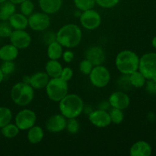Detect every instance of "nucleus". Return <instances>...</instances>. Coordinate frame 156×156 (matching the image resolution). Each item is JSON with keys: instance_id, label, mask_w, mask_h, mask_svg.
<instances>
[{"instance_id": "obj_17", "label": "nucleus", "mask_w": 156, "mask_h": 156, "mask_svg": "<svg viewBox=\"0 0 156 156\" xmlns=\"http://www.w3.org/2000/svg\"><path fill=\"white\" fill-rule=\"evenodd\" d=\"M9 21L14 30H25L28 26V18L21 13H14L9 18Z\"/></svg>"}, {"instance_id": "obj_43", "label": "nucleus", "mask_w": 156, "mask_h": 156, "mask_svg": "<svg viewBox=\"0 0 156 156\" xmlns=\"http://www.w3.org/2000/svg\"><path fill=\"white\" fill-rule=\"evenodd\" d=\"M10 2H12V3H14V4H21V2H23L24 1H25V0H9Z\"/></svg>"}, {"instance_id": "obj_10", "label": "nucleus", "mask_w": 156, "mask_h": 156, "mask_svg": "<svg viewBox=\"0 0 156 156\" xmlns=\"http://www.w3.org/2000/svg\"><path fill=\"white\" fill-rule=\"evenodd\" d=\"M50 19L48 14L44 12H37L31 14L28 18V25L35 31L45 30L50 26Z\"/></svg>"}, {"instance_id": "obj_28", "label": "nucleus", "mask_w": 156, "mask_h": 156, "mask_svg": "<svg viewBox=\"0 0 156 156\" xmlns=\"http://www.w3.org/2000/svg\"><path fill=\"white\" fill-rule=\"evenodd\" d=\"M73 1L76 7L82 12L93 9L96 4L95 0H73Z\"/></svg>"}, {"instance_id": "obj_4", "label": "nucleus", "mask_w": 156, "mask_h": 156, "mask_svg": "<svg viewBox=\"0 0 156 156\" xmlns=\"http://www.w3.org/2000/svg\"><path fill=\"white\" fill-rule=\"evenodd\" d=\"M34 91L31 85L24 82H18L11 90V98L15 105L26 106L33 101Z\"/></svg>"}, {"instance_id": "obj_25", "label": "nucleus", "mask_w": 156, "mask_h": 156, "mask_svg": "<svg viewBox=\"0 0 156 156\" xmlns=\"http://www.w3.org/2000/svg\"><path fill=\"white\" fill-rule=\"evenodd\" d=\"M19 130L20 129H18L16 124H12V123H9V124L5 125V126L2 127L1 133L5 138L12 139L15 138V136H18V134L19 133Z\"/></svg>"}, {"instance_id": "obj_8", "label": "nucleus", "mask_w": 156, "mask_h": 156, "mask_svg": "<svg viewBox=\"0 0 156 156\" xmlns=\"http://www.w3.org/2000/svg\"><path fill=\"white\" fill-rule=\"evenodd\" d=\"M15 121L18 129L27 130L35 125L37 121L36 114L31 110L24 109L17 114Z\"/></svg>"}, {"instance_id": "obj_44", "label": "nucleus", "mask_w": 156, "mask_h": 156, "mask_svg": "<svg viewBox=\"0 0 156 156\" xmlns=\"http://www.w3.org/2000/svg\"><path fill=\"white\" fill-rule=\"evenodd\" d=\"M4 74L2 73V72L1 69H0V83H1L2 82L3 79H4Z\"/></svg>"}, {"instance_id": "obj_40", "label": "nucleus", "mask_w": 156, "mask_h": 156, "mask_svg": "<svg viewBox=\"0 0 156 156\" xmlns=\"http://www.w3.org/2000/svg\"><path fill=\"white\" fill-rule=\"evenodd\" d=\"M62 56V58H63V60L67 63L71 62L74 59V53H73V52L70 51V50H66V51L63 52Z\"/></svg>"}, {"instance_id": "obj_33", "label": "nucleus", "mask_w": 156, "mask_h": 156, "mask_svg": "<svg viewBox=\"0 0 156 156\" xmlns=\"http://www.w3.org/2000/svg\"><path fill=\"white\" fill-rule=\"evenodd\" d=\"M66 128L69 133L76 134L79 130V123L76 118H69L66 121Z\"/></svg>"}, {"instance_id": "obj_11", "label": "nucleus", "mask_w": 156, "mask_h": 156, "mask_svg": "<svg viewBox=\"0 0 156 156\" xmlns=\"http://www.w3.org/2000/svg\"><path fill=\"white\" fill-rule=\"evenodd\" d=\"M11 44L18 49H25L30 46L31 37L24 30H14L9 36Z\"/></svg>"}, {"instance_id": "obj_41", "label": "nucleus", "mask_w": 156, "mask_h": 156, "mask_svg": "<svg viewBox=\"0 0 156 156\" xmlns=\"http://www.w3.org/2000/svg\"><path fill=\"white\" fill-rule=\"evenodd\" d=\"M111 106L110 105L109 101H103L100 104V105L98 106V109L103 110V111H106L108 108H109V107Z\"/></svg>"}, {"instance_id": "obj_47", "label": "nucleus", "mask_w": 156, "mask_h": 156, "mask_svg": "<svg viewBox=\"0 0 156 156\" xmlns=\"http://www.w3.org/2000/svg\"><path fill=\"white\" fill-rule=\"evenodd\" d=\"M0 136H1V130H0Z\"/></svg>"}, {"instance_id": "obj_35", "label": "nucleus", "mask_w": 156, "mask_h": 156, "mask_svg": "<svg viewBox=\"0 0 156 156\" xmlns=\"http://www.w3.org/2000/svg\"><path fill=\"white\" fill-rule=\"evenodd\" d=\"M12 32V27L9 23L3 22L0 23V37H9L11 33Z\"/></svg>"}, {"instance_id": "obj_19", "label": "nucleus", "mask_w": 156, "mask_h": 156, "mask_svg": "<svg viewBox=\"0 0 156 156\" xmlns=\"http://www.w3.org/2000/svg\"><path fill=\"white\" fill-rule=\"evenodd\" d=\"M62 0H39V6L43 12L54 14L61 9Z\"/></svg>"}, {"instance_id": "obj_37", "label": "nucleus", "mask_w": 156, "mask_h": 156, "mask_svg": "<svg viewBox=\"0 0 156 156\" xmlns=\"http://www.w3.org/2000/svg\"><path fill=\"white\" fill-rule=\"evenodd\" d=\"M73 69L71 68H69V67H65V68H62V73H61L59 78H61L65 82H68V81H69L73 78Z\"/></svg>"}, {"instance_id": "obj_7", "label": "nucleus", "mask_w": 156, "mask_h": 156, "mask_svg": "<svg viewBox=\"0 0 156 156\" xmlns=\"http://www.w3.org/2000/svg\"><path fill=\"white\" fill-rule=\"evenodd\" d=\"M91 84L97 88H104L107 86L111 80V74L106 67L101 65L95 66L89 74Z\"/></svg>"}, {"instance_id": "obj_31", "label": "nucleus", "mask_w": 156, "mask_h": 156, "mask_svg": "<svg viewBox=\"0 0 156 156\" xmlns=\"http://www.w3.org/2000/svg\"><path fill=\"white\" fill-rule=\"evenodd\" d=\"M20 9H21V13L23 14L25 16H30L33 13L34 9V5L30 0H25L23 2H21Z\"/></svg>"}, {"instance_id": "obj_13", "label": "nucleus", "mask_w": 156, "mask_h": 156, "mask_svg": "<svg viewBox=\"0 0 156 156\" xmlns=\"http://www.w3.org/2000/svg\"><path fill=\"white\" fill-rule=\"evenodd\" d=\"M108 101L112 108H117V109L123 111L129 107L130 99L124 91H118L111 94Z\"/></svg>"}, {"instance_id": "obj_46", "label": "nucleus", "mask_w": 156, "mask_h": 156, "mask_svg": "<svg viewBox=\"0 0 156 156\" xmlns=\"http://www.w3.org/2000/svg\"><path fill=\"white\" fill-rule=\"evenodd\" d=\"M5 1H7V0H0V4L2 2H5Z\"/></svg>"}, {"instance_id": "obj_27", "label": "nucleus", "mask_w": 156, "mask_h": 156, "mask_svg": "<svg viewBox=\"0 0 156 156\" xmlns=\"http://www.w3.org/2000/svg\"><path fill=\"white\" fill-rule=\"evenodd\" d=\"M12 119V113L9 108L0 107V128L11 123Z\"/></svg>"}, {"instance_id": "obj_16", "label": "nucleus", "mask_w": 156, "mask_h": 156, "mask_svg": "<svg viewBox=\"0 0 156 156\" xmlns=\"http://www.w3.org/2000/svg\"><path fill=\"white\" fill-rule=\"evenodd\" d=\"M152 154V147L145 141H138L133 144L129 149L131 156H149Z\"/></svg>"}, {"instance_id": "obj_22", "label": "nucleus", "mask_w": 156, "mask_h": 156, "mask_svg": "<svg viewBox=\"0 0 156 156\" xmlns=\"http://www.w3.org/2000/svg\"><path fill=\"white\" fill-rule=\"evenodd\" d=\"M45 70L47 74L49 76V77L57 78L60 76L62 70V67L60 62H58L57 60L50 59L47 62V64H46Z\"/></svg>"}, {"instance_id": "obj_42", "label": "nucleus", "mask_w": 156, "mask_h": 156, "mask_svg": "<svg viewBox=\"0 0 156 156\" xmlns=\"http://www.w3.org/2000/svg\"><path fill=\"white\" fill-rule=\"evenodd\" d=\"M30 76H24V77H23V79H22L23 82H24V83L29 84V85H30Z\"/></svg>"}, {"instance_id": "obj_1", "label": "nucleus", "mask_w": 156, "mask_h": 156, "mask_svg": "<svg viewBox=\"0 0 156 156\" xmlns=\"http://www.w3.org/2000/svg\"><path fill=\"white\" fill-rule=\"evenodd\" d=\"M82 37V33L80 27L73 24L62 26L56 33V41L66 48L76 47L81 42Z\"/></svg>"}, {"instance_id": "obj_12", "label": "nucleus", "mask_w": 156, "mask_h": 156, "mask_svg": "<svg viewBox=\"0 0 156 156\" xmlns=\"http://www.w3.org/2000/svg\"><path fill=\"white\" fill-rule=\"evenodd\" d=\"M88 119L94 126L98 128L107 127L111 123L109 113L100 109L91 111L88 115Z\"/></svg>"}, {"instance_id": "obj_34", "label": "nucleus", "mask_w": 156, "mask_h": 156, "mask_svg": "<svg viewBox=\"0 0 156 156\" xmlns=\"http://www.w3.org/2000/svg\"><path fill=\"white\" fill-rule=\"evenodd\" d=\"M93 67H94L93 64L87 59L82 60L79 64V70L84 75H89Z\"/></svg>"}, {"instance_id": "obj_18", "label": "nucleus", "mask_w": 156, "mask_h": 156, "mask_svg": "<svg viewBox=\"0 0 156 156\" xmlns=\"http://www.w3.org/2000/svg\"><path fill=\"white\" fill-rule=\"evenodd\" d=\"M49 80V76L47 73L39 72L30 76V85L34 89H41L46 88Z\"/></svg>"}, {"instance_id": "obj_32", "label": "nucleus", "mask_w": 156, "mask_h": 156, "mask_svg": "<svg viewBox=\"0 0 156 156\" xmlns=\"http://www.w3.org/2000/svg\"><path fill=\"white\" fill-rule=\"evenodd\" d=\"M4 76H9L12 74L15 69V64L13 61H3L0 66Z\"/></svg>"}, {"instance_id": "obj_30", "label": "nucleus", "mask_w": 156, "mask_h": 156, "mask_svg": "<svg viewBox=\"0 0 156 156\" xmlns=\"http://www.w3.org/2000/svg\"><path fill=\"white\" fill-rule=\"evenodd\" d=\"M117 86L120 89H121L123 91H129L132 88L131 85L130 79H129V75L123 74V76H120L117 80Z\"/></svg>"}, {"instance_id": "obj_20", "label": "nucleus", "mask_w": 156, "mask_h": 156, "mask_svg": "<svg viewBox=\"0 0 156 156\" xmlns=\"http://www.w3.org/2000/svg\"><path fill=\"white\" fill-rule=\"evenodd\" d=\"M18 55V49L15 46L7 44L0 48V59L3 61H14Z\"/></svg>"}, {"instance_id": "obj_24", "label": "nucleus", "mask_w": 156, "mask_h": 156, "mask_svg": "<svg viewBox=\"0 0 156 156\" xmlns=\"http://www.w3.org/2000/svg\"><path fill=\"white\" fill-rule=\"evenodd\" d=\"M62 46L57 41L51 43L47 47V56L50 59L58 60L62 55Z\"/></svg>"}, {"instance_id": "obj_14", "label": "nucleus", "mask_w": 156, "mask_h": 156, "mask_svg": "<svg viewBox=\"0 0 156 156\" xmlns=\"http://www.w3.org/2000/svg\"><path fill=\"white\" fill-rule=\"evenodd\" d=\"M66 118L62 114H55L47 120L46 127L50 133H59L66 129Z\"/></svg>"}, {"instance_id": "obj_15", "label": "nucleus", "mask_w": 156, "mask_h": 156, "mask_svg": "<svg viewBox=\"0 0 156 156\" xmlns=\"http://www.w3.org/2000/svg\"><path fill=\"white\" fill-rule=\"evenodd\" d=\"M85 56L93 66L101 65L105 60V53L99 46H92L87 50Z\"/></svg>"}, {"instance_id": "obj_6", "label": "nucleus", "mask_w": 156, "mask_h": 156, "mask_svg": "<svg viewBox=\"0 0 156 156\" xmlns=\"http://www.w3.org/2000/svg\"><path fill=\"white\" fill-rule=\"evenodd\" d=\"M139 70L146 79L156 80V53H148L140 59Z\"/></svg>"}, {"instance_id": "obj_36", "label": "nucleus", "mask_w": 156, "mask_h": 156, "mask_svg": "<svg viewBox=\"0 0 156 156\" xmlns=\"http://www.w3.org/2000/svg\"><path fill=\"white\" fill-rule=\"evenodd\" d=\"M120 0H95V2L99 6L105 9H111L118 4Z\"/></svg>"}, {"instance_id": "obj_21", "label": "nucleus", "mask_w": 156, "mask_h": 156, "mask_svg": "<svg viewBox=\"0 0 156 156\" xmlns=\"http://www.w3.org/2000/svg\"><path fill=\"white\" fill-rule=\"evenodd\" d=\"M27 130V138L31 144H37L44 139V133L41 126L34 125Z\"/></svg>"}, {"instance_id": "obj_38", "label": "nucleus", "mask_w": 156, "mask_h": 156, "mask_svg": "<svg viewBox=\"0 0 156 156\" xmlns=\"http://www.w3.org/2000/svg\"><path fill=\"white\" fill-rule=\"evenodd\" d=\"M43 40H44V42L46 44L49 45V44H50L51 43L56 41V34L53 33V32L52 31H47V33L44 34Z\"/></svg>"}, {"instance_id": "obj_9", "label": "nucleus", "mask_w": 156, "mask_h": 156, "mask_svg": "<svg viewBox=\"0 0 156 156\" xmlns=\"http://www.w3.org/2000/svg\"><path fill=\"white\" fill-rule=\"evenodd\" d=\"M80 22L87 30H94L100 26L101 18L100 14L92 9L84 11L80 15Z\"/></svg>"}, {"instance_id": "obj_39", "label": "nucleus", "mask_w": 156, "mask_h": 156, "mask_svg": "<svg viewBox=\"0 0 156 156\" xmlns=\"http://www.w3.org/2000/svg\"><path fill=\"white\" fill-rule=\"evenodd\" d=\"M148 82L145 83L146 85V91L149 93V94H156L155 91V85H156V80L154 79H148Z\"/></svg>"}, {"instance_id": "obj_2", "label": "nucleus", "mask_w": 156, "mask_h": 156, "mask_svg": "<svg viewBox=\"0 0 156 156\" xmlns=\"http://www.w3.org/2000/svg\"><path fill=\"white\" fill-rule=\"evenodd\" d=\"M84 110L82 99L76 94H67L59 101V111L66 119L76 118Z\"/></svg>"}, {"instance_id": "obj_23", "label": "nucleus", "mask_w": 156, "mask_h": 156, "mask_svg": "<svg viewBox=\"0 0 156 156\" xmlns=\"http://www.w3.org/2000/svg\"><path fill=\"white\" fill-rule=\"evenodd\" d=\"M15 13V5L10 1H5L0 5V20L5 21Z\"/></svg>"}, {"instance_id": "obj_45", "label": "nucleus", "mask_w": 156, "mask_h": 156, "mask_svg": "<svg viewBox=\"0 0 156 156\" xmlns=\"http://www.w3.org/2000/svg\"><path fill=\"white\" fill-rule=\"evenodd\" d=\"M152 46H153V47L156 49V36L153 38V39H152Z\"/></svg>"}, {"instance_id": "obj_29", "label": "nucleus", "mask_w": 156, "mask_h": 156, "mask_svg": "<svg viewBox=\"0 0 156 156\" xmlns=\"http://www.w3.org/2000/svg\"><path fill=\"white\" fill-rule=\"evenodd\" d=\"M110 118H111V123H115V124H120L122 123L124 118V115L122 111V110L117 109V108H112V109L109 112Z\"/></svg>"}, {"instance_id": "obj_3", "label": "nucleus", "mask_w": 156, "mask_h": 156, "mask_svg": "<svg viewBox=\"0 0 156 156\" xmlns=\"http://www.w3.org/2000/svg\"><path fill=\"white\" fill-rule=\"evenodd\" d=\"M140 58L131 50H123L117 54L115 64L118 71L122 74L130 75L139 69Z\"/></svg>"}, {"instance_id": "obj_26", "label": "nucleus", "mask_w": 156, "mask_h": 156, "mask_svg": "<svg viewBox=\"0 0 156 156\" xmlns=\"http://www.w3.org/2000/svg\"><path fill=\"white\" fill-rule=\"evenodd\" d=\"M129 76V79H130L131 85H132L133 87H135V88H141V87L145 85L146 79L140 71L137 70V71L131 73Z\"/></svg>"}, {"instance_id": "obj_48", "label": "nucleus", "mask_w": 156, "mask_h": 156, "mask_svg": "<svg viewBox=\"0 0 156 156\" xmlns=\"http://www.w3.org/2000/svg\"><path fill=\"white\" fill-rule=\"evenodd\" d=\"M155 91H156V85H155Z\"/></svg>"}, {"instance_id": "obj_5", "label": "nucleus", "mask_w": 156, "mask_h": 156, "mask_svg": "<svg viewBox=\"0 0 156 156\" xmlns=\"http://www.w3.org/2000/svg\"><path fill=\"white\" fill-rule=\"evenodd\" d=\"M68 84L61 78H52L49 80L46 91L49 98L53 101L59 102L68 94Z\"/></svg>"}]
</instances>
